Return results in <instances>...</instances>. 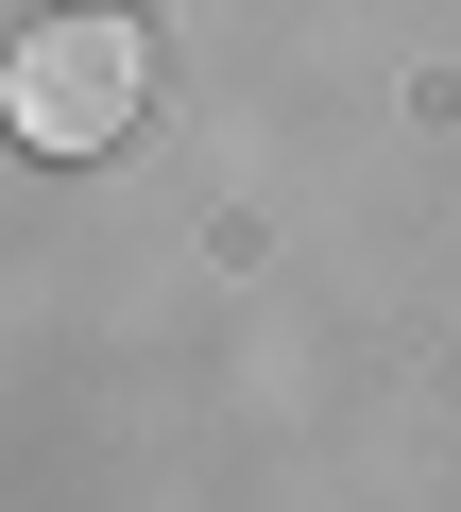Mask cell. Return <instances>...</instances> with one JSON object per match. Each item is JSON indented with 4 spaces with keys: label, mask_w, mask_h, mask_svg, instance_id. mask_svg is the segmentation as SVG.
<instances>
[{
    "label": "cell",
    "mask_w": 461,
    "mask_h": 512,
    "mask_svg": "<svg viewBox=\"0 0 461 512\" xmlns=\"http://www.w3.org/2000/svg\"><path fill=\"white\" fill-rule=\"evenodd\" d=\"M137 120H154V18L137 0H52V18L0 52V137L52 154V171L120 154Z\"/></svg>",
    "instance_id": "6da1fadb"
}]
</instances>
